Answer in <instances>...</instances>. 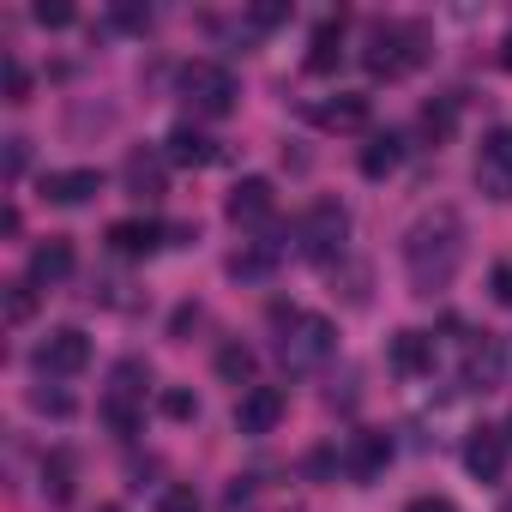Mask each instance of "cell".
Returning a JSON list of instances; mask_svg holds the SVG:
<instances>
[{
	"label": "cell",
	"instance_id": "4dcf8cb0",
	"mask_svg": "<svg viewBox=\"0 0 512 512\" xmlns=\"http://www.w3.org/2000/svg\"><path fill=\"white\" fill-rule=\"evenodd\" d=\"M31 404H37V410H55V416H67V410H73V398H67V392H31Z\"/></svg>",
	"mask_w": 512,
	"mask_h": 512
},
{
	"label": "cell",
	"instance_id": "44dd1931",
	"mask_svg": "<svg viewBox=\"0 0 512 512\" xmlns=\"http://www.w3.org/2000/svg\"><path fill=\"white\" fill-rule=\"evenodd\" d=\"M392 368L398 374H434V338L428 332H398L392 338Z\"/></svg>",
	"mask_w": 512,
	"mask_h": 512
},
{
	"label": "cell",
	"instance_id": "7a4b0ae2",
	"mask_svg": "<svg viewBox=\"0 0 512 512\" xmlns=\"http://www.w3.org/2000/svg\"><path fill=\"white\" fill-rule=\"evenodd\" d=\"M428 61V31L416 25V19H380V25H368V49H362V67L374 73V79H404V73H416Z\"/></svg>",
	"mask_w": 512,
	"mask_h": 512
},
{
	"label": "cell",
	"instance_id": "ffe728a7",
	"mask_svg": "<svg viewBox=\"0 0 512 512\" xmlns=\"http://www.w3.org/2000/svg\"><path fill=\"white\" fill-rule=\"evenodd\" d=\"M356 163H362L368 181H386V175H398V163H404V139H398V133H374Z\"/></svg>",
	"mask_w": 512,
	"mask_h": 512
},
{
	"label": "cell",
	"instance_id": "74e56055",
	"mask_svg": "<svg viewBox=\"0 0 512 512\" xmlns=\"http://www.w3.org/2000/svg\"><path fill=\"white\" fill-rule=\"evenodd\" d=\"M97 512H121V506H97Z\"/></svg>",
	"mask_w": 512,
	"mask_h": 512
},
{
	"label": "cell",
	"instance_id": "5b68a950",
	"mask_svg": "<svg viewBox=\"0 0 512 512\" xmlns=\"http://www.w3.org/2000/svg\"><path fill=\"white\" fill-rule=\"evenodd\" d=\"M175 91H181V103H187L193 115H211V121L235 109V73L217 67V61H187V67L175 73Z\"/></svg>",
	"mask_w": 512,
	"mask_h": 512
},
{
	"label": "cell",
	"instance_id": "603a6c76",
	"mask_svg": "<svg viewBox=\"0 0 512 512\" xmlns=\"http://www.w3.org/2000/svg\"><path fill=\"white\" fill-rule=\"evenodd\" d=\"M217 374L235 380V386H247V380H253V350H247V344H223V350H217Z\"/></svg>",
	"mask_w": 512,
	"mask_h": 512
},
{
	"label": "cell",
	"instance_id": "f546056e",
	"mask_svg": "<svg viewBox=\"0 0 512 512\" xmlns=\"http://www.w3.org/2000/svg\"><path fill=\"white\" fill-rule=\"evenodd\" d=\"M25 91H31V73L19 61H7V103H25Z\"/></svg>",
	"mask_w": 512,
	"mask_h": 512
},
{
	"label": "cell",
	"instance_id": "836d02e7",
	"mask_svg": "<svg viewBox=\"0 0 512 512\" xmlns=\"http://www.w3.org/2000/svg\"><path fill=\"white\" fill-rule=\"evenodd\" d=\"M284 19H290V7H253V25H266V31L284 25Z\"/></svg>",
	"mask_w": 512,
	"mask_h": 512
},
{
	"label": "cell",
	"instance_id": "1f68e13d",
	"mask_svg": "<svg viewBox=\"0 0 512 512\" xmlns=\"http://www.w3.org/2000/svg\"><path fill=\"white\" fill-rule=\"evenodd\" d=\"M488 284H494V302H506V308H512V260H506V266H494V278H488Z\"/></svg>",
	"mask_w": 512,
	"mask_h": 512
},
{
	"label": "cell",
	"instance_id": "9c48e42d",
	"mask_svg": "<svg viewBox=\"0 0 512 512\" xmlns=\"http://www.w3.org/2000/svg\"><path fill=\"white\" fill-rule=\"evenodd\" d=\"M223 211H229V223H235V229H260V223H272L278 193H272V181H266V175H247V181H235V187H229Z\"/></svg>",
	"mask_w": 512,
	"mask_h": 512
},
{
	"label": "cell",
	"instance_id": "d590c367",
	"mask_svg": "<svg viewBox=\"0 0 512 512\" xmlns=\"http://www.w3.org/2000/svg\"><path fill=\"white\" fill-rule=\"evenodd\" d=\"M25 169V139H7V175H19Z\"/></svg>",
	"mask_w": 512,
	"mask_h": 512
},
{
	"label": "cell",
	"instance_id": "5bb4252c",
	"mask_svg": "<svg viewBox=\"0 0 512 512\" xmlns=\"http://www.w3.org/2000/svg\"><path fill=\"white\" fill-rule=\"evenodd\" d=\"M386 464H392V440H386V434H374V428L350 434V446H344V470H350L356 482H374Z\"/></svg>",
	"mask_w": 512,
	"mask_h": 512
},
{
	"label": "cell",
	"instance_id": "9a60e30c",
	"mask_svg": "<svg viewBox=\"0 0 512 512\" xmlns=\"http://www.w3.org/2000/svg\"><path fill=\"white\" fill-rule=\"evenodd\" d=\"M37 290H49V284H61V278H73V241L67 235H49V241H37L31 247V272H25Z\"/></svg>",
	"mask_w": 512,
	"mask_h": 512
},
{
	"label": "cell",
	"instance_id": "7c38bea8",
	"mask_svg": "<svg viewBox=\"0 0 512 512\" xmlns=\"http://www.w3.org/2000/svg\"><path fill=\"white\" fill-rule=\"evenodd\" d=\"M284 422V392L278 386H247L235 398V428L241 434H272Z\"/></svg>",
	"mask_w": 512,
	"mask_h": 512
},
{
	"label": "cell",
	"instance_id": "ba28073f",
	"mask_svg": "<svg viewBox=\"0 0 512 512\" xmlns=\"http://www.w3.org/2000/svg\"><path fill=\"white\" fill-rule=\"evenodd\" d=\"M476 187L488 199H512V127H494L476 151Z\"/></svg>",
	"mask_w": 512,
	"mask_h": 512
},
{
	"label": "cell",
	"instance_id": "8992f818",
	"mask_svg": "<svg viewBox=\"0 0 512 512\" xmlns=\"http://www.w3.org/2000/svg\"><path fill=\"white\" fill-rule=\"evenodd\" d=\"M103 416H109L115 434H133L139 428V416H145V368L139 362H121L115 368V386L103 398Z\"/></svg>",
	"mask_w": 512,
	"mask_h": 512
},
{
	"label": "cell",
	"instance_id": "30bf717a",
	"mask_svg": "<svg viewBox=\"0 0 512 512\" xmlns=\"http://www.w3.org/2000/svg\"><path fill=\"white\" fill-rule=\"evenodd\" d=\"M368 97H356V91H338V97H320V103H308V121L320 127V133H362L368 127Z\"/></svg>",
	"mask_w": 512,
	"mask_h": 512
},
{
	"label": "cell",
	"instance_id": "d6986e66",
	"mask_svg": "<svg viewBox=\"0 0 512 512\" xmlns=\"http://www.w3.org/2000/svg\"><path fill=\"white\" fill-rule=\"evenodd\" d=\"M338 61H344V19H326V25L314 31V43H308V73H314V79H332Z\"/></svg>",
	"mask_w": 512,
	"mask_h": 512
},
{
	"label": "cell",
	"instance_id": "f1b7e54d",
	"mask_svg": "<svg viewBox=\"0 0 512 512\" xmlns=\"http://www.w3.org/2000/svg\"><path fill=\"white\" fill-rule=\"evenodd\" d=\"M157 512H205V506H199V494H193V488H169V494L157 500Z\"/></svg>",
	"mask_w": 512,
	"mask_h": 512
},
{
	"label": "cell",
	"instance_id": "8fae6325",
	"mask_svg": "<svg viewBox=\"0 0 512 512\" xmlns=\"http://www.w3.org/2000/svg\"><path fill=\"white\" fill-rule=\"evenodd\" d=\"M109 253H121V260H151V253L169 241V229L163 223H151V217H121V223H109Z\"/></svg>",
	"mask_w": 512,
	"mask_h": 512
},
{
	"label": "cell",
	"instance_id": "d6a6232c",
	"mask_svg": "<svg viewBox=\"0 0 512 512\" xmlns=\"http://www.w3.org/2000/svg\"><path fill=\"white\" fill-rule=\"evenodd\" d=\"M404 512H458V506H452L446 494H416V500H410Z\"/></svg>",
	"mask_w": 512,
	"mask_h": 512
},
{
	"label": "cell",
	"instance_id": "484cf974",
	"mask_svg": "<svg viewBox=\"0 0 512 512\" xmlns=\"http://www.w3.org/2000/svg\"><path fill=\"white\" fill-rule=\"evenodd\" d=\"M43 31H67L73 25V7H67V0H37V13H31Z\"/></svg>",
	"mask_w": 512,
	"mask_h": 512
},
{
	"label": "cell",
	"instance_id": "e575fe53",
	"mask_svg": "<svg viewBox=\"0 0 512 512\" xmlns=\"http://www.w3.org/2000/svg\"><path fill=\"white\" fill-rule=\"evenodd\" d=\"M115 25H127V31H145V25H151V13H139V7H121V13H115Z\"/></svg>",
	"mask_w": 512,
	"mask_h": 512
},
{
	"label": "cell",
	"instance_id": "8d00e7d4",
	"mask_svg": "<svg viewBox=\"0 0 512 512\" xmlns=\"http://www.w3.org/2000/svg\"><path fill=\"white\" fill-rule=\"evenodd\" d=\"M500 67H506V73H512V37H506V43H500Z\"/></svg>",
	"mask_w": 512,
	"mask_h": 512
},
{
	"label": "cell",
	"instance_id": "7402d4cb",
	"mask_svg": "<svg viewBox=\"0 0 512 512\" xmlns=\"http://www.w3.org/2000/svg\"><path fill=\"white\" fill-rule=\"evenodd\" d=\"M43 500L49 506H67L73 500V452H49L43 458Z\"/></svg>",
	"mask_w": 512,
	"mask_h": 512
},
{
	"label": "cell",
	"instance_id": "4fadbf2b",
	"mask_svg": "<svg viewBox=\"0 0 512 512\" xmlns=\"http://www.w3.org/2000/svg\"><path fill=\"white\" fill-rule=\"evenodd\" d=\"M121 181H127L133 199H163V187H169V157H157V151H127Z\"/></svg>",
	"mask_w": 512,
	"mask_h": 512
},
{
	"label": "cell",
	"instance_id": "d4e9b609",
	"mask_svg": "<svg viewBox=\"0 0 512 512\" xmlns=\"http://www.w3.org/2000/svg\"><path fill=\"white\" fill-rule=\"evenodd\" d=\"M37 314V284L25 278V284H7V326H25Z\"/></svg>",
	"mask_w": 512,
	"mask_h": 512
},
{
	"label": "cell",
	"instance_id": "3957f363",
	"mask_svg": "<svg viewBox=\"0 0 512 512\" xmlns=\"http://www.w3.org/2000/svg\"><path fill=\"white\" fill-rule=\"evenodd\" d=\"M272 332H278L272 350H278V362L290 374H314L332 356V344H338L332 320L326 314H302V308H272Z\"/></svg>",
	"mask_w": 512,
	"mask_h": 512
},
{
	"label": "cell",
	"instance_id": "2e32d148",
	"mask_svg": "<svg viewBox=\"0 0 512 512\" xmlns=\"http://www.w3.org/2000/svg\"><path fill=\"white\" fill-rule=\"evenodd\" d=\"M103 193V175L97 169H49L43 175V199L49 205H85Z\"/></svg>",
	"mask_w": 512,
	"mask_h": 512
},
{
	"label": "cell",
	"instance_id": "83f0119b",
	"mask_svg": "<svg viewBox=\"0 0 512 512\" xmlns=\"http://www.w3.org/2000/svg\"><path fill=\"white\" fill-rule=\"evenodd\" d=\"M163 416H175V422H187V416H199V398L175 386V392H163Z\"/></svg>",
	"mask_w": 512,
	"mask_h": 512
},
{
	"label": "cell",
	"instance_id": "e0dca14e",
	"mask_svg": "<svg viewBox=\"0 0 512 512\" xmlns=\"http://www.w3.org/2000/svg\"><path fill=\"white\" fill-rule=\"evenodd\" d=\"M464 470L482 476V482H500V470H506V434L500 428H476L464 440Z\"/></svg>",
	"mask_w": 512,
	"mask_h": 512
},
{
	"label": "cell",
	"instance_id": "4316f807",
	"mask_svg": "<svg viewBox=\"0 0 512 512\" xmlns=\"http://www.w3.org/2000/svg\"><path fill=\"white\" fill-rule=\"evenodd\" d=\"M452 121H458V109H452V103H428V109H422V127H428L434 139H446V133H452Z\"/></svg>",
	"mask_w": 512,
	"mask_h": 512
},
{
	"label": "cell",
	"instance_id": "cb8c5ba5",
	"mask_svg": "<svg viewBox=\"0 0 512 512\" xmlns=\"http://www.w3.org/2000/svg\"><path fill=\"white\" fill-rule=\"evenodd\" d=\"M272 260H278V247L266 241V247H253V253H235L229 272H235V278H266V272H272Z\"/></svg>",
	"mask_w": 512,
	"mask_h": 512
},
{
	"label": "cell",
	"instance_id": "6da1fadb",
	"mask_svg": "<svg viewBox=\"0 0 512 512\" xmlns=\"http://www.w3.org/2000/svg\"><path fill=\"white\" fill-rule=\"evenodd\" d=\"M458 260H464V217H458L452 205L422 211V217L410 223V235H404V272H410L416 296L446 290L452 272H458Z\"/></svg>",
	"mask_w": 512,
	"mask_h": 512
},
{
	"label": "cell",
	"instance_id": "ac0fdd59",
	"mask_svg": "<svg viewBox=\"0 0 512 512\" xmlns=\"http://www.w3.org/2000/svg\"><path fill=\"white\" fill-rule=\"evenodd\" d=\"M163 157L175 163V169H205V163H217V139H205L199 127H169V139H163Z\"/></svg>",
	"mask_w": 512,
	"mask_h": 512
},
{
	"label": "cell",
	"instance_id": "52a82bcc",
	"mask_svg": "<svg viewBox=\"0 0 512 512\" xmlns=\"http://www.w3.org/2000/svg\"><path fill=\"white\" fill-rule=\"evenodd\" d=\"M85 368H91V338H85L79 326H61V332H49V338L37 344V374L67 380V374H85Z\"/></svg>",
	"mask_w": 512,
	"mask_h": 512
},
{
	"label": "cell",
	"instance_id": "277c9868",
	"mask_svg": "<svg viewBox=\"0 0 512 512\" xmlns=\"http://www.w3.org/2000/svg\"><path fill=\"white\" fill-rule=\"evenodd\" d=\"M344 241H350V211L338 199H314L308 217H302V229H296V253L314 260V266H326V260L344 253Z\"/></svg>",
	"mask_w": 512,
	"mask_h": 512
}]
</instances>
